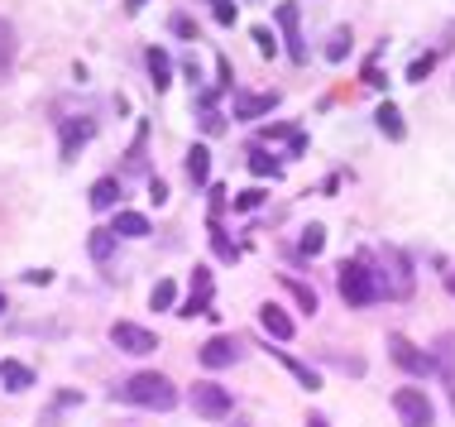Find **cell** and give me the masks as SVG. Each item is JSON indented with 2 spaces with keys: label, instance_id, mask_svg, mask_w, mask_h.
<instances>
[{
  "label": "cell",
  "instance_id": "26",
  "mask_svg": "<svg viewBox=\"0 0 455 427\" xmlns=\"http://www.w3.org/2000/svg\"><path fill=\"white\" fill-rule=\"evenodd\" d=\"M15 53H20L15 24H10V20H0V77H5V72H10V63H15Z\"/></svg>",
  "mask_w": 455,
  "mask_h": 427
},
{
  "label": "cell",
  "instance_id": "28",
  "mask_svg": "<svg viewBox=\"0 0 455 427\" xmlns=\"http://www.w3.org/2000/svg\"><path fill=\"white\" fill-rule=\"evenodd\" d=\"M168 29H173L178 39H188V44H202V24H196L188 10H173V15H168Z\"/></svg>",
  "mask_w": 455,
  "mask_h": 427
},
{
  "label": "cell",
  "instance_id": "41",
  "mask_svg": "<svg viewBox=\"0 0 455 427\" xmlns=\"http://www.w3.org/2000/svg\"><path fill=\"white\" fill-rule=\"evenodd\" d=\"M307 427H331V423L322 418V413H307Z\"/></svg>",
  "mask_w": 455,
  "mask_h": 427
},
{
  "label": "cell",
  "instance_id": "17",
  "mask_svg": "<svg viewBox=\"0 0 455 427\" xmlns=\"http://www.w3.org/2000/svg\"><path fill=\"white\" fill-rule=\"evenodd\" d=\"M87 202H92V212H120V178H110V173L96 178Z\"/></svg>",
  "mask_w": 455,
  "mask_h": 427
},
{
  "label": "cell",
  "instance_id": "20",
  "mask_svg": "<svg viewBox=\"0 0 455 427\" xmlns=\"http://www.w3.org/2000/svg\"><path fill=\"white\" fill-rule=\"evenodd\" d=\"M188 178H192V188H206V182H212V149H206V144H192L188 149Z\"/></svg>",
  "mask_w": 455,
  "mask_h": 427
},
{
  "label": "cell",
  "instance_id": "34",
  "mask_svg": "<svg viewBox=\"0 0 455 427\" xmlns=\"http://www.w3.org/2000/svg\"><path fill=\"white\" fill-rule=\"evenodd\" d=\"M264 206V188H244L235 192V212H259Z\"/></svg>",
  "mask_w": 455,
  "mask_h": 427
},
{
  "label": "cell",
  "instance_id": "40",
  "mask_svg": "<svg viewBox=\"0 0 455 427\" xmlns=\"http://www.w3.org/2000/svg\"><path fill=\"white\" fill-rule=\"evenodd\" d=\"M120 5H125V15H140V10L149 5V0H120Z\"/></svg>",
  "mask_w": 455,
  "mask_h": 427
},
{
  "label": "cell",
  "instance_id": "18",
  "mask_svg": "<svg viewBox=\"0 0 455 427\" xmlns=\"http://www.w3.org/2000/svg\"><path fill=\"white\" fill-rule=\"evenodd\" d=\"M0 389H10V394L34 389V370L24 360H0Z\"/></svg>",
  "mask_w": 455,
  "mask_h": 427
},
{
  "label": "cell",
  "instance_id": "2",
  "mask_svg": "<svg viewBox=\"0 0 455 427\" xmlns=\"http://www.w3.org/2000/svg\"><path fill=\"white\" fill-rule=\"evenodd\" d=\"M116 399L120 404H134V408H149V413H168V408H178V384L158 370H140L116 389Z\"/></svg>",
  "mask_w": 455,
  "mask_h": 427
},
{
  "label": "cell",
  "instance_id": "30",
  "mask_svg": "<svg viewBox=\"0 0 455 427\" xmlns=\"http://www.w3.org/2000/svg\"><path fill=\"white\" fill-rule=\"evenodd\" d=\"M250 39H254V48H259V53H264V58H278V53H283V44H278V34H274V29H268V24H254V29H250Z\"/></svg>",
  "mask_w": 455,
  "mask_h": 427
},
{
  "label": "cell",
  "instance_id": "38",
  "mask_svg": "<svg viewBox=\"0 0 455 427\" xmlns=\"http://www.w3.org/2000/svg\"><path fill=\"white\" fill-rule=\"evenodd\" d=\"M24 278H29V284H53V270H29Z\"/></svg>",
  "mask_w": 455,
  "mask_h": 427
},
{
  "label": "cell",
  "instance_id": "16",
  "mask_svg": "<svg viewBox=\"0 0 455 427\" xmlns=\"http://www.w3.org/2000/svg\"><path fill=\"white\" fill-rule=\"evenodd\" d=\"M374 125H379V135L384 140H408V120H403V111L393 101H379V111H374Z\"/></svg>",
  "mask_w": 455,
  "mask_h": 427
},
{
  "label": "cell",
  "instance_id": "1",
  "mask_svg": "<svg viewBox=\"0 0 455 427\" xmlns=\"http://www.w3.org/2000/svg\"><path fill=\"white\" fill-rule=\"evenodd\" d=\"M336 288L350 308H369V302L388 298V274H379L374 264H369V254H355V260H340Z\"/></svg>",
  "mask_w": 455,
  "mask_h": 427
},
{
  "label": "cell",
  "instance_id": "3",
  "mask_svg": "<svg viewBox=\"0 0 455 427\" xmlns=\"http://www.w3.org/2000/svg\"><path fill=\"white\" fill-rule=\"evenodd\" d=\"M274 24L283 34V53L292 58V63H307V39H302V5H292V0H278L274 5Z\"/></svg>",
  "mask_w": 455,
  "mask_h": 427
},
{
  "label": "cell",
  "instance_id": "43",
  "mask_svg": "<svg viewBox=\"0 0 455 427\" xmlns=\"http://www.w3.org/2000/svg\"><path fill=\"white\" fill-rule=\"evenodd\" d=\"M0 312H5V293H0Z\"/></svg>",
  "mask_w": 455,
  "mask_h": 427
},
{
  "label": "cell",
  "instance_id": "37",
  "mask_svg": "<svg viewBox=\"0 0 455 427\" xmlns=\"http://www.w3.org/2000/svg\"><path fill=\"white\" fill-rule=\"evenodd\" d=\"M149 197H154L158 206H164V202H168V182H164V178H158V173H149Z\"/></svg>",
  "mask_w": 455,
  "mask_h": 427
},
{
  "label": "cell",
  "instance_id": "13",
  "mask_svg": "<svg viewBox=\"0 0 455 427\" xmlns=\"http://www.w3.org/2000/svg\"><path fill=\"white\" fill-rule=\"evenodd\" d=\"M144 68H149L154 92H168V87H173V53H168L164 44H154L149 53H144Z\"/></svg>",
  "mask_w": 455,
  "mask_h": 427
},
{
  "label": "cell",
  "instance_id": "6",
  "mask_svg": "<svg viewBox=\"0 0 455 427\" xmlns=\"http://www.w3.org/2000/svg\"><path fill=\"white\" fill-rule=\"evenodd\" d=\"M96 140V120L92 116H68L58 120V154H63V164H72L87 144Z\"/></svg>",
  "mask_w": 455,
  "mask_h": 427
},
{
  "label": "cell",
  "instance_id": "25",
  "mask_svg": "<svg viewBox=\"0 0 455 427\" xmlns=\"http://www.w3.org/2000/svg\"><path fill=\"white\" fill-rule=\"evenodd\" d=\"M144 149H149V125L134 130V144L125 154V173H149V158H144Z\"/></svg>",
  "mask_w": 455,
  "mask_h": 427
},
{
  "label": "cell",
  "instance_id": "24",
  "mask_svg": "<svg viewBox=\"0 0 455 427\" xmlns=\"http://www.w3.org/2000/svg\"><path fill=\"white\" fill-rule=\"evenodd\" d=\"M116 240H120V236H116V230H110V226H96L92 236H87V254H92L96 264H106L110 254H116Z\"/></svg>",
  "mask_w": 455,
  "mask_h": 427
},
{
  "label": "cell",
  "instance_id": "39",
  "mask_svg": "<svg viewBox=\"0 0 455 427\" xmlns=\"http://www.w3.org/2000/svg\"><path fill=\"white\" fill-rule=\"evenodd\" d=\"M182 72H188L192 82H202V63H196V58H188V63H182Z\"/></svg>",
  "mask_w": 455,
  "mask_h": 427
},
{
  "label": "cell",
  "instance_id": "21",
  "mask_svg": "<svg viewBox=\"0 0 455 427\" xmlns=\"http://www.w3.org/2000/svg\"><path fill=\"white\" fill-rule=\"evenodd\" d=\"M244 164H250V173H254V178H278V173H283L278 154H268V144H254V149L244 154Z\"/></svg>",
  "mask_w": 455,
  "mask_h": 427
},
{
  "label": "cell",
  "instance_id": "5",
  "mask_svg": "<svg viewBox=\"0 0 455 427\" xmlns=\"http://www.w3.org/2000/svg\"><path fill=\"white\" fill-rule=\"evenodd\" d=\"M393 413L403 427H436V408L427 389H393Z\"/></svg>",
  "mask_w": 455,
  "mask_h": 427
},
{
  "label": "cell",
  "instance_id": "19",
  "mask_svg": "<svg viewBox=\"0 0 455 427\" xmlns=\"http://www.w3.org/2000/svg\"><path fill=\"white\" fill-rule=\"evenodd\" d=\"M268 356H274V360H278L283 370H288V375H292V380H298L302 389H322V375H316L312 365H302L298 356H288V350H268Z\"/></svg>",
  "mask_w": 455,
  "mask_h": 427
},
{
  "label": "cell",
  "instance_id": "29",
  "mask_svg": "<svg viewBox=\"0 0 455 427\" xmlns=\"http://www.w3.org/2000/svg\"><path fill=\"white\" fill-rule=\"evenodd\" d=\"M436 63H441V48H427V53H417L412 63H408V82H427L436 72Z\"/></svg>",
  "mask_w": 455,
  "mask_h": 427
},
{
  "label": "cell",
  "instance_id": "36",
  "mask_svg": "<svg viewBox=\"0 0 455 427\" xmlns=\"http://www.w3.org/2000/svg\"><path fill=\"white\" fill-rule=\"evenodd\" d=\"M226 120L230 116H220V111H202V135H226Z\"/></svg>",
  "mask_w": 455,
  "mask_h": 427
},
{
  "label": "cell",
  "instance_id": "14",
  "mask_svg": "<svg viewBox=\"0 0 455 427\" xmlns=\"http://www.w3.org/2000/svg\"><path fill=\"white\" fill-rule=\"evenodd\" d=\"M110 230H116V236H125V240H144V236H154V222H149L144 212H130V206H120L116 222H110Z\"/></svg>",
  "mask_w": 455,
  "mask_h": 427
},
{
  "label": "cell",
  "instance_id": "4",
  "mask_svg": "<svg viewBox=\"0 0 455 427\" xmlns=\"http://www.w3.org/2000/svg\"><path fill=\"white\" fill-rule=\"evenodd\" d=\"M388 360L398 365V370H408V375H422V380H432V375H436L432 350H422L417 341H408L403 332H388Z\"/></svg>",
  "mask_w": 455,
  "mask_h": 427
},
{
  "label": "cell",
  "instance_id": "33",
  "mask_svg": "<svg viewBox=\"0 0 455 427\" xmlns=\"http://www.w3.org/2000/svg\"><path fill=\"white\" fill-rule=\"evenodd\" d=\"M206 5H212V20L226 24V29L240 20V0H206Z\"/></svg>",
  "mask_w": 455,
  "mask_h": 427
},
{
  "label": "cell",
  "instance_id": "12",
  "mask_svg": "<svg viewBox=\"0 0 455 427\" xmlns=\"http://www.w3.org/2000/svg\"><path fill=\"white\" fill-rule=\"evenodd\" d=\"M240 350H244V346H240V336H212L202 350H196V360H202L206 370H226V365H235V360H240Z\"/></svg>",
  "mask_w": 455,
  "mask_h": 427
},
{
  "label": "cell",
  "instance_id": "9",
  "mask_svg": "<svg viewBox=\"0 0 455 427\" xmlns=\"http://www.w3.org/2000/svg\"><path fill=\"white\" fill-rule=\"evenodd\" d=\"M432 365H436V380L451 399V413H455V332H441L436 346H432Z\"/></svg>",
  "mask_w": 455,
  "mask_h": 427
},
{
  "label": "cell",
  "instance_id": "35",
  "mask_svg": "<svg viewBox=\"0 0 455 427\" xmlns=\"http://www.w3.org/2000/svg\"><path fill=\"white\" fill-rule=\"evenodd\" d=\"M216 92H235V68H230V58H216Z\"/></svg>",
  "mask_w": 455,
  "mask_h": 427
},
{
  "label": "cell",
  "instance_id": "42",
  "mask_svg": "<svg viewBox=\"0 0 455 427\" xmlns=\"http://www.w3.org/2000/svg\"><path fill=\"white\" fill-rule=\"evenodd\" d=\"M446 293H451V298H455V274H446Z\"/></svg>",
  "mask_w": 455,
  "mask_h": 427
},
{
  "label": "cell",
  "instance_id": "27",
  "mask_svg": "<svg viewBox=\"0 0 455 427\" xmlns=\"http://www.w3.org/2000/svg\"><path fill=\"white\" fill-rule=\"evenodd\" d=\"M149 308H154V312H173V308H178V284H173V278H158V284H154Z\"/></svg>",
  "mask_w": 455,
  "mask_h": 427
},
{
  "label": "cell",
  "instance_id": "15",
  "mask_svg": "<svg viewBox=\"0 0 455 427\" xmlns=\"http://www.w3.org/2000/svg\"><path fill=\"white\" fill-rule=\"evenodd\" d=\"M259 326L274 341H292V332H298V326H292V317L278 308V302H259Z\"/></svg>",
  "mask_w": 455,
  "mask_h": 427
},
{
  "label": "cell",
  "instance_id": "11",
  "mask_svg": "<svg viewBox=\"0 0 455 427\" xmlns=\"http://www.w3.org/2000/svg\"><path fill=\"white\" fill-rule=\"evenodd\" d=\"M283 96L278 92H235V101H230V120H259L268 111H278Z\"/></svg>",
  "mask_w": 455,
  "mask_h": 427
},
{
  "label": "cell",
  "instance_id": "8",
  "mask_svg": "<svg viewBox=\"0 0 455 427\" xmlns=\"http://www.w3.org/2000/svg\"><path fill=\"white\" fill-rule=\"evenodd\" d=\"M192 408H196V418H226L230 408H235V399H230V389L226 384H216V380H196L192 384Z\"/></svg>",
  "mask_w": 455,
  "mask_h": 427
},
{
  "label": "cell",
  "instance_id": "31",
  "mask_svg": "<svg viewBox=\"0 0 455 427\" xmlns=\"http://www.w3.org/2000/svg\"><path fill=\"white\" fill-rule=\"evenodd\" d=\"M322 250H326V226H316V222H312V226L302 230V240H298V254H312V260H316Z\"/></svg>",
  "mask_w": 455,
  "mask_h": 427
},
{
  "label": "cell",
  "instance_id": "10",
  "mask_svg": "<svg viewBox=\"0 0 455 427\" xmlns=\"http://www.w3.org/2000/svg\"><path fill=\"white\" fill-rule=\"evenodd\" d=\"M212 270H206V264H196V270H192V298L188 302H182V308H178V317H216L212 312Z\"/></svg>",
  "mask_w": 455,
  "mask_h": 427
},
{
  "label": "cell",
  "instance_id": "23",
  "mask_svg": "<svg viewBox=\"0 0 455 427\" xmlns=\"http://www.w3.org/2000/svg\"><path fill=\"white\" fill-rule=\"evenodd\" d=\"M350 44H355L350 24H336V29L326 34V63H346V58H350Z\"/></svg>",
  "mask_w": 455,
  "mask_h": 427
},
{
  "label": "cell",
  "instance_id": "32",
  "mask_svg": "<svg viewBox=\"0 0 455 427\" xmlns=\"http://www.w3.org/2000/svg\"><path fill=\"white\" fill-rule=\"evenodd\" d=\"M360 82H364V87H374V92H388V72L379 68V58H364V63H360Z\"/></svg>",
  "mask_w": 455,
  "mask_h": 427
},
{
  "label": "cell",
  "instance_id": "7",
  "mask_svg": "<svg viewBox=\"0 0 455 427\" xmlns=\"http://www.w3.org/2000/svg\"><path fill=\"white\" fill-rule=\"evenodd\" d=\"M110 346H116L120 356H154L158 336L140 322H110Z\"/></svg>",
  "mask_w": 455,
  "mask_h": 427
},
{
  "label": "cell",
  "instance_id": "22",
  "mask_svg": "<svg viewBox=\"0 0 455 427\" xmlns=\"http://www.w3.org/2000/svg\"><path fill=\"white\" fill-rule=\"evenodd\" d=\"M278 284L292 293V302H298L302 312H316V308H322V298H316L312 284H302V278H292V274H278Z\"/></svg>",
  "mask_w": 455,
  "mask_h": 427
}]
</instances>
